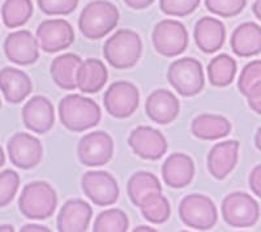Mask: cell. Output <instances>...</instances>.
Wrapping results in <instances>:
<instances>
[{
    "label": "cell",
    "instance_id": "obj_1",
    "mask_svg": "<svg viewBox=\"0 0 261 232\" xmlns=\"http://www.w3.org/2000/svg\"><path fill=\"white\" fill-rule=\"evenodd\" d=\"M58 113L63 127L76 133L94 128L102 119L101 107L97 102L83 94L63 97L58 106Z\"/></svg>",
    "mask_w": 261,
    "mask_h": 232
},
{
    "label": "cell",
    "instance_id": "obj_2",
    "mask_svg": "<svg viewBox=\"0 0 261 232\" xmlns=\"http://www.w3.org/2000/svg\"><path fill=\"white\" fill-rule=\"evenodd\" d=\"M120 13L109 0H93L86 4L79 16V30L85 38L98 41L118 26Z\"/></svg>",
    "mask_w": 261,
    "mask_h": 232
},
{
    "label": "cell",
    "instance_id": "obj_3",
    "mask_svg": "<svg viewBox=\"0 0 261 232\" xmlns=\"http://www.w3.org/2000/svg\"><path fill=\"white\" fill-rule=\"evenodd\" d=\"M57 206V191L43 180L28 183L18 197L20 213L32 220L48 219L54 215Z\"/></svg>",
    "mask_w": 261,
    "mask_h": 232
},
{
    "label": "cell",
    "instance_id": "obj_4",
    "mask_svg": "<svg viewBox=\"0 0 261 232\" xmlns=\"http://www.w3.org/2000/svg\"><path fill=\"white\" fill-rule=\"evenodd\" d=\"M143 41L132 29H119L103 45V57L113 68L128 69L139 63Z\"/></svg>",
    "mask_w": 261,
    "mask_h": 232
},
{
    "label": "cell",
    "instance_id": "obj_5",
    "mask_svg": "<svg viewBox=\"0 0 261 232\" xmlns=\"http://www.w3.org/2000/svg\"><path fill=\"white\" fill-rule=\"evenodd\" d=\"M166 77L172 89L186 98L200 94L205 86L201 62L191 56L180 57L172 62L167 69Z\"/></svg>",
    "mask_w": 261,
    "mask_h": 232
},
{
    "label": "cell",
    "instance_id": "obj_6",
    "mask_svg": "<svg viewBox=\"0 0 261 232\" xmlns=\"http://www.w3.org/2000/svg\"><path fill=\"white\" fill-rule=\"evenodd\" d=\"M178 214L184 226L196 231H209L216 226L218 212L211 197L201 193H191L179 204Z\"/></svg>",
    "mask_w": 261,
    "mask_h": 232
},
{
    "label": "cell",
    "instance_id": "obj_7",
    "mask_svg": "<svg viewBox=\"0 0 261 232\" xmlns=\"http://www.w3.org/2000/svg\"><path fill=\"white\" fill-rule=\"evenodd\" d=\"M221 213L225 223L234 228H249L257 223L260 206L252 196L246 192H231L222 199Z\"/></svg>",
    "mask_w": 261,
    "mask_h": 232
},
{
    "label": "cell",
    "instance_id": "obj_8",
    "mask_svg": "<svg viewBox=\"0 0 261 232\" xmlns=\"http://www.w3.org/2000/svg\"><path fill=\"white\" fill-rule=\"evenodd\" d=\"M187 27L178 20H161L151 33V42L158 54L165 57H175L188 47Z\"/></svg>",
    "mask_w": 261,
    "mask_h": 232
},
{
    "label": "cell",
    "instance_id": "obj_9",
    "mask_svg": "<svg viewBox=\"0 0 261 232\" xmlns=\"http://www.w3.org/2000/svg\"><path fill=\"white\" fill-rule=\"evenodd\" d=\"M140 104V92L129 81L113 82L103 94V106L107 113L115 119H127L134 115Z\"/></svg>",
    "mask_w": 261,
    "mask_h": 232
},
{
    "label": "cell",
    "instance_id": "obj_10",
    "mask_svg": "<svg viewBox=\"0 0 261 232\" xmlns=\"http://www.w3.org/2000/svg\"><path fill=\"white\" fill-rule=\"evenodd\" d=\"M81 188L84 194L101 208L114 205L120 194L116 179L103 170L86 171L81 178Z\"/></svg>",
    "mask_w": 261,
    "mask_h": 232
},
{
    "label": "cell",
    "instance_id": "obj_11",
    "mask_svg": "<svg viewBox=\"0 0 261 232\" xmlns=\"http://www.w3.org/2000/svg\"><path fill=\"white\" fill-rule=\"evenodd\" d=\"M114 140L105 131H93L84 134L77 143V158L86 167H101L111 161Z\"/></svg>",
    "mask_w": 261,
    "mask_h": 232
},
{
    "label": "cell",
    "instance_id": "obj_12",
    "mask_svg": "<svg viewBox=\"0 0 261 232\" xmlns=\"http://www.w3.org/2000/svg\"><path fill=\"white\" fill-rule=\"evenodd\" d=\"M7 152L11 163L21 170L36 168L43 158V146L39 138L25 132H18L9 138Z\"/></svg>",
    "mask_w": 261,
    "mask_h": 232
},
{
    "label": "cell",
    "instance_id": "obj_13",
    "mask_svg": "<svg viewBox=\"0 0 261 232\" xmlns=\"http://www.w3.org/2000/svg\"><path fill=\"white\" fill-rule=\"evenodd\" d=\"M128 146L144 161H160L167 153V140L162 132L148 125H139L128 136Z\"/></svg>",
    "mask_w": 261,
    "mask_h": 232
},
{
    "label": "cell",
    "instance_id": "obj_14",
    "mask_svg": "<svg viewBox=\"0 0 261 232\" xmlns=\"http://www.w3.org/2000/svg\"><path fill=\"white\" fill-rule=\"evenodd\" d=\"M39 48L47 54L67 50L74 42V30L64 18H51L42 21L36 32Z\"/></svg>",
    "mask_w": 261,
    "mask_h": 232
},
{
    "label": "cell",
    "instance_id": "obj_15",
    "mask_svg": "<svg viewBox=\"0 0 261 232\" xmlns=\"http://www.w3.org/2000/svg\"><path fill=\"white\" fill-rule=\"evenodd\" d=\"M3 50L7 59L17 66H32L39 59L38 41L29 30H16L6 37Z\"/></svg>",
    "mask_w": 261,
    "mask_h": 232
},
{
    "label": "cell",
    "instance_id": "obj_16",
    "mask_svg": "<svg viewBox=\"0 0 261 232\" xmlns=\"http://www.w3.org/2000/svg\"><path fill=\"white\" fill-rule=\"evenodd\" d=\"M21 118L25 128L37 134H45L55 124V108L45 96H34L24 104Z\"/></svg>",
    "mask_w": 261,
    "mask_h": 232
},
{
    "label": "cell",
    "instance_id": "obj_17",
    "mask_svg": "<svg viewBox=\"0 0 261 232\" xmlns=\"http://www.w3.org/2000/svg\"><path fill=\"white\" fill-rule=\"evenodd\" d=\"M241 143L237 140H227L212 146L206 157L208 172L216 180H223L235 168L239 159Z\"/></svg>",
    "mask_w": 261,
    "mask_h": 232
},
{
    "label": "cell",
    "instance_id": "obj_18",
    "mask_svg": "<svg viewBox=\"0 0 261 232\" xmlns=\"http://www.w3.org/2000/svg\"><path fill=\"white\" fill-rule=\"evenodd\" d=\"M145 112L155 124H170L180 113V102L170 90L157 89L151 92L146 98Z\"/></svg>",
    "mask_w": 261,
    "mask_h": 232
},
{
    "label": "cell",
    "instance_id": "obj_19",
    "mask_svg": "<svg viewBox=\"0 0 261 232\" xmlns=\"http://www.w3.org/2000/svg\"><path fill=\"white\" fill-rule=\"evenodd\" d=\"M93 209L81 198H71L60 208L57 218L59 232H85L90 226Z\"/></svg>",
    "mask_w": 261,
    "mask_h": 232
},
{
    "label": "cell",
    "instance_id": "obj_20",
    "mask_svg": "<svg viewBox=\"0 0 261 232\" xmlns=\"http://www.w3.org/2000/svg\"><path fill=\"white\" fill-rule=\"evenodd\" d=\"M195 171V162L190 155L184 153L170 154L161 168L163 182L172 189H183L188 187L192 183Z\"/></svg>",
    "mask_w": 261,
    "mask_h": 232
},
{
    "label": "cell",
    "instance_id": "obj_21",
    "mask_svg": "<svg viewBox=\"0 0 261 232\" xmlns=\"http://www.w3.org/2000/svg\"><path fill=\"white\" fill-rule=\"evenodd\" d=\"M193 39H195L196 46L204 54H214L225 45V24L218 18L204 16L196 22L195 29H193Z\"/></svg>",
    "mask_w": 261,
    "mask_h": 232
},
{
    "label": "cell",
    "instance_id": "obj_22",
    "mask_svg": "<svg viewBox=\"0 0 261 232\" xmlns=\"http://www.w3.org/2000/svg\"><path fill=\"white\" fill-rule=\"evenodd\" d=\"M0 92L11 104L24 102L33 92V82L28 73L15 67L0 69Z\"/></svg>",
    "mask_w": 261,
    "mask_h": 232
},
{
    "label": "cell",
    "instance_id": "obj_23",
    "mask_svg": "<svg viewBox=\"0 0 261 232\" xmlns=\"http://www.w3.org/2000/svg\"><path fill=\"white\" fill-rule=\"evenodd\" d=\"M109 80V71L102 60L89 57L83 60L76 72V88L85 94L101 92Z\"/></svg>",
    "mask_w": 261,
    "mask_h": 232
},
{
    "label": "cell",
    "instance_id": "obj_24",
    "mask_svg": "<svg viewBox=\"0 0 261 232\" xmlns=\"http://www.w3.org/2000/svg\"><path fill=\"white\" fill-rule=\"evenodd\" d=\"M230 46L237 56L252 57L261 52V26L253 21L243 22L235 27Z\"/></svg>",
    "mask_w": 261,
    "mask_h": 232
},
{
    "label": "cell",
    "instance_id": "obj_25",
    "mask_svg": "<svg viewBox=\"0 0 261 232\" xmlns=\"http://www.w3.org/2000/svg\"><path fill=\"white\" fill-rule=\"evenodd\" d=\"M231 123L218 113H200L191 123V132L196 138L214 141L225 138L231 133Z\"/></svg>",
    "mask_w": 261,
    "mask_h": 232
},
{
    "label": "cell",
    "instance_id": "obj_26",
    "mask_svg": "<svg viewBox=\"0 0 261 232\" xmlns=\"http://www.w3.org/2000/svg\"><path fill=\"white\" fill-rule=\"evenodd\" d=\"M81 59L73 52H65L51 62L50 75L55 85L63 90H74L76 88V72L80 67Z\"/></svg>",
    "mask_w": 261,
    "mask_h": 232
},
{
    "label": "cell",
    "instance_id": "obj_27",
    "mask_svg": "<svg viewBox=\"0 0 261 232\" xmlns=\"http://www.w3.org/2000/svg\"><path fill=\"white\" fill-rule=\"evenodd\" d=\"M238 72L237 60L228 54H220L209 62L206 73L209 82L214 88H226L231 85Z\"/></svg>",
    "mask_w": 261,
    "mask_h": 232
},
{
    "label": "cell",
    "instance_id": "obj_28",
    "mask_svg": "<svg viewBox=\"0 0 261 232\" xmlns=\"http://www.w3.org/2000/svg\"><path fill=\"white\" fill-rule=\"evenodd\" d=\"M151 192H162L160 179L149 171H137L132 173L127 183V194L130 202L139 208L141 199Z\"/></svg>",
    "mask_w": 261,
    "mask_h": 232
},
{
    "label": "cell",
    "instance_id": "obj_29",
    "mask_svg": "<svg viewBox=\"0 0 261 232\" xmlns=\"http://www.w3.org/2000/svg\"><path fill=\"white\" fill-rule=\"evenodd\" d=\"M139 209L143 217L153 224L166 223L171 215V205L162 192H151L146 194L141 199Z\"/></svg>",
    "mask_w": 261,
    "mask_h": 232
},
{
    "label": "cell",
    "instance_id": "obj_30",
    "mask_svg": "<svg viewBox=\"0 0 261 232\" xmlns=\"http://www.w3.org/2000/svg\"><path fill=\"white\" fill-rule=\"evenodd\" d=\"M32 0H6L2 6V20L8 29L25 25L33 16Z\"/></svg>",
    "mask_w": 261,
    "mask_h": 232
},
{
    "label": "cell",
    "instance_id": "obj_31",
    "mask_svg": "<svg viewBox=\"0 0 261 232\" xmlns=\"http://www.w3.org/2000/svg\"><path fill=\"white\" fill-rule=\"evenodd\" d=\"M129 228V219L123 210L118 208L103 210L93 223L94 232H125Z\"/></svg>",
    "mask_w": 261,
    "mask_h": 232
},
{
    "label": "cell",
    "instance_id": "obj_32",
    "mask_svg": "<svg viewBox=\"0 0 261 232\" xmlns=\"http://www.w3.org/2000/svg\"><path fill=\"white\" fill-rule=\"evenodd\" d=\"M20 188V175L15 170L7 168L0 172V208L12 202Z\"/></svg>",
    "mask_w": 261,
    "mask_h": 232
},
{
    "label": "cell",
    "instance_id": "obj_33",
    "mask_svg": "<svg viewBox=\"0 0 261 232\" xmlns=\"http://www.w3.org/2000/svg\"><path fill=\"white\" fill-rule=\"evenodd\" d=\"M247 6V0H205V7L211 13L223 18L241 15Z\"/></svg>",
    "mask_w": 261,
    "mask_h": 232
},
{
    "label": "cell",
    "instance_id": "obj_34",
    "mask_svg": "<svg viewBox=\"0 0 261 232\" xmlns=\"http://www.w3.org/2000/svg\"><path fill=\"white\" fill-rule=\"evenodd\" d=\"M261 81V60L247 63L238 77V89L242 96H248L249 90Z\"/></svg>",
    "mask_w": 261,
    "mask_h": 232
},
{
    "label": "cell",
    "instance_id": "obj_35",
    "mask_svg": "<svg viewBox=\"0 0 261 232\" xmlns=\"http://www.w3.org/2000/svg\"><path fill=\"white\" fill-rule=\"evenodd\" d=\"M201 0H160V9L165 15L186 17L199 8Z\"/></svg>",
    "mask_w": 261,
    "mask_h": 232
},
{
    "label": "cell",
    "instance_id": "obj_36",
    "mask_svg": "<svg viewBox=\"0 0 261 232\" xmlns=\"http://www.w3.org/2000/svg\"><path fill=\"white\" fill-rule=\"evenodd\" d=\"M80 0H37L39 9L45 15H71L77 8Z\"/></svg>",
    "mask_w": 261,
    "mask_h": 232
},
{
    "label": "cell",
    "instance_id": "obj_37",
    "mask_svg": "<svg viewBox=\"0 0 261 232\" xmlns=\"http://www.w3.org/2000/svg\"><path fill=\"white\" fill-rule=\"evenodd\" d=\"M247 102H248L249 108L253 112L261 115V81L249 90L248 96H247Z\"/></svg>",
    "mask_w": 261,
    "mask_h": 232
},
{
    "label": "cell",
    "instance_id": "obj_38",
    "mask_svg": "<svg viewBox=\"0 0 261 232\" xmlns=\"http://www.w3.org/2000/svg\"><path fill=\"white\" fill-rule=\"evenodd\" d=\"M248 184L256 197L261 198V163L251 170L248 176Z\"/></svg>",
    "mask_w": 261,
    "mask_h": 232
},
{
    "label": "cell",
    "instance_id": "obj_39",
    "mask_svg": "<svg viewBox=\"0 0 261 232\" xmlns=\"http://www.w3.org/2000/svg\"><path fill=\"white\" fill-rule=\"evenodd\" d=\"M127 7L135 11H141V9H146L154 3V0H123Z\"/></svg>",
    "mask_w": 261,
    "mask_h": 232
},
{
    "label": "cell",
    "instance_id": "obj_40",
    "mask_svg": "<svg viewBox=\"0 0 261 232\" xmlns=\"http://www.w3.org/2000/svg\"><path fill=\"white\" fill-rule=\"evenodd\" d=\"M21 232H48L50 228L46 226H41V224H36V223H30V224H24V226L20 228Z\"/></svg>",
    "mask_w": 261,
    "mask_h": 232
},
{
    "label": "cell",
    "instance_id": "obj_41",
    "mask_svg": "<svg viewBox=\"0 0 261 232\" xmlns=\"http://www.w3.org/2000/svg\"><path fill=\"white\" fill-rule=\"evenodd\" d=\"M252 12L257 20L261 21V0H255L252 4Z\"/></svg>",
    "mask_w": 261,
    "mask_h": 232
},
{
    "label": "cell",
    "instance_id": "obj_42",
    "mask_svg": "<svg viewBox=\"0 0 261 232\" xmlns=\"http://www.w3.org/2000/svg\"><path fill=\"white\" fill-rule=\"evenodd\" d=\"M255 146L256 149L261 152V127L257 129V132H256L255 134Z\"/></svg>",
    "mask_w": 261,
    "mask_h": 232
},
{
    "label": "cell",
    "instance_id": "obj_43",
    "mask_svg": "<svg viewBox=\"0 0 261 232\" xmlns=\"http://www.w3.org/2000/svg\"><path fill=\"white\" fill-rule=\"evenodd\" d=\"M134 231L135 232H141V231H144V232H155L157 229L153 228V227H149V226H137L136 228L134 229Z\"/></svg>",
    "mask_w": 261,
    "mask_h": 232
},
{
    "label": "cell",
    "instance_id": "obj_44",
    "mask_svg": "<svg viewBox=\"0 0 261 232\" xmlns=\"http://www.w3.org/2000/svg\"><path fill=\"white\" fill-rule=\"evenodd\" d=\"M4 163H6V154H4L3 148L0 146V168L4 166Z\"/></svg>",
    "mask_w": 261,
    "mask_h": 232
},
{
    "label": "cell",
    "instance_id": "obj_45",
    "mask_svg": "<svg viewBox=\"0 0 261 232\" xmlns=\"http://www.w3.org/2000/svg\"><path fill=\"white\" fill-rule=\"evenodd\" d=\"M0 231L13 232V231H15V227L11 226V224H2V226H0Z\"/></svg>",
    "mask_w": 261,
    "mask_h": 232
},
{
    "label": "cell",
    "instance_id": "obj_46",
    "mask_svg": "<svg viewBox=\"0 0 261 232\" xmlns=\"http://www.w3.org/2000/svg\"><path fill=\"white\" fill-rule=\"evenodd\" d=\"M0 110H2V99H0Z\"/></svg>",
    "mask_w": 261,
    "mask_h": 232
}]
</instances>
